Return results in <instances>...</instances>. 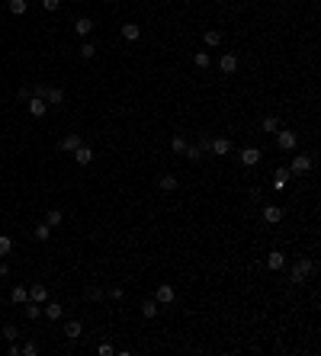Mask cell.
<instances>
[{"instance_id":"obj_19","label":"cell","mask_w":321,"mask_h":356,"mask_svg":"<svg viewBox=\"0 0 321 356\" xmlns=\"http://www.w3.org/2000/svg\"><path fill=\"white\" fill-rule=\"evenodd\" d=\"M61 315H64V305H58V302H45V318H48V321H58Z\"/></svg>"},{"instance_id":"obj_37","label":"cell","mask_w":321,"mask_h":356,"mask_svg":"<svg viewBox=\"0 0 321 356\" xmlns=\"http://www.w3.org/2000/svg\"><path fill=\"white\" fill-rule=\"evenodd\" d=\"M209 145H212V138H209V135H199L196 148H199V151H202V154H206V151H209Z\"/></svg>"},{"instance_id":"obj_42","label":"cell","mask_w":321,"mask_h":356,"mask_svg":"<svg viewBox=\"0 0 321 356\" xmlns=\"http://www.w3.org/2000/svg\"><path fill=\"white\" fill-rule=\"evenodd\" d=\"M97 353H100V356H113V347H109V343H100Z\"/></svg>"},{"instance_id":"obj_40","label":"cell","mask_w":321,"mask_h":356,"mask_svg":"<svg viewBox=\"0 0 321 356\" xmlns=\"http://www.w3.org/2000/svg\"><path fill=\"white\" fill-rule=\"evenodd\" d=\"M29 96H32L29 87H20V90H16V100H29Z\"/></svg>"},{"instance_id":"obj_8","label":"cell","mask_w":321,"mask_h":356,"mask_svg":"<svg viewBox=\"0 0 321 356\" xmlns=\"http://www.w3.org/2000/svg\"><path fill=\"white\" fill-rule=\"evenodd\" d=\"M174 299H177V292H174V286H158V295H154V302L158 305H174Z\"/></svg>"},{"instance_id":"obj_29","label":"cell","mask_w":321,"mask_h":356,"mask_svg":"<svg viewBox=\"0 0 321 356\" xmlns=\"http://www.w3.org/2000/svg\"><path fill=\"white\" fill-rule=\"evenodd\" d=\"M170 151H174V154H183L186 151V138L183 135H174V138H170Z\"/></svg>"},{"instance_id":"obj_36","label":"cell","mask_w":321,"mask_h":356,"mask_svg":"<svg viewBox=\"0 0 321 356\" xmlns=\"http://www.w3.org/2000/svg\"><path fill=\"white\" fill-rule=\"evenodd\" d=\"M20 353H23V356H36V353H39V347L29 340V343H23V347H20Z\"/></svg>"},{"instance_id":"obj_11","label":"cell","mask_w":321,"mask_h":356,"mask_svg":"<svg viewBox=\"0 0 321 356\" xmlns=\"http://www.w3.org/2000/svg\"><path fill=\"white\" fill-rule=\"evenodd\" d=\"M289 167H276L273 170V189H286V183H289Z\"/></svg>"},{"instance_id":"obj_3","label":"cell","mask_w":321,"mask_h":356,"mask_svg":"<svg viewBox=\"0 0 321 356\" xmlns=\"http://www.w3.org/2000/svg\"><path fill=\"white\" fill-rule=\"evenodd\" d=\"M296 145H299V135L292 129H280L276 132V148L280 151H296Z\"/></svg>"},{"instance_id":"obj_34","label":"cell","mask_w":321,"mask_h":356,"mask_svg":"<svg viewBox=\"0 0 321 356\" xmlns=\"http://www.w3.org/2000/svg\"><path fill=\"white\" fill-rule=\"evenodd\" d=\"M183 157L186 161H199V157H202V151H199L196 145H186V151H183Z\"/></svg>"},{"instance_id":"obj_6","label":"cell","mask_w":321,"mask_h":356,"mask_svg":"<svg viewBox=\"0 0 321 356\" xmlns=\"http://www.w3.org/2000/svg\"><path fill=\"white\" fill-rule=\"evenodd\" d=\"M219 71H222V74H235V71H238V55L222 52V58H219Z\"/></svg>"},{"instance_id":"obj_32","label":"cell","mask_w":321,"mask_h":356,"mask_svg":"<svg viewBox=\"0 0 321 356\" xmlns=\"http://www.w3.org/2000/svg\"><path fill=\"white\" fill-rule=\"evenodd\" d=\"M26 318H29V321H39V318H42V305L26 302Z\"/></svg>"},{"instance_id":"obj_30","label":"cell","mask_w":321,"mask_h":356,"mask_svg":"<svg viewBox=\"0 0 321 356\" xmlns=\"http://www.w3.org/2000/svg\"><path fill=\"white\" fill-rule=\"evenodd\" d=\"M206 45L209 48H219V45H222V32H219V29H209L206 32Z\"/></svg>"},{"instance_id":"obj_24","label":"cell","mask_w":321,"mask_h":356,"mask_svg":"<svg viewBox=\"0 0 321 356\" xmlns=\"http://www.w3.org/2000/svg\"><path fill=\"white\" fill-rule=\"evenodd\" d=\"M193 64H196L199 71H206L209 64H212V58H209V52H196V55H193Z\"/></svg>"},{"instance_id":"obj_13","label":"cell","mask_w":321,"mask_h":356,"mask_svg":"<svg viewBox=\"0 0 321 356\" xmlns=\"http://www.w3.org/2000/svg\"><path fill=\"white\" fill-rule=\"evenodd\" d=\"M209 151H212V154H219V157H225V154H231V141L228 138H212Z\"/></svg>"},{"instance_id":"obj_23","label":"cell","mask_w":321,"mask_h":356,"mask_svg":"<svg viewBox=\"0 0 321 356\" xmlns=\"http://www.w3.org/2000/svg\"><path fill=\"white\" fill-rule=\"evenodd\" d=\"M158 308H160V305H158V302H154V299H145V302H141V315H145V318H148V321H151V318H154V315H158Z\"/></svg>"},{"instance_id":"obj_21","label":"cell","mask_w":321,"mask_h":356,"mask_svg":"<svg viewBox=\"0 0 321 356\" xmlns=\"http://www.w3.org/2000/svg\"><path fill=\"white\" fill-rule=\"evenodd\" d=\"M138 36H141V29H138L135 23H125L122 26V39L125 42H138Z\"/></svg>"},{"instance_id":"obj_17","label":"cell","mask_w":321,"mask_h":356,"mask_svg":"<svg viewBox=\"0 0 321 356\" xmlns=\"http://www.w3.org/2000/svg\"><path fill=\"white\" fill-rule=\"evenodd\" d=\"M74 161H77V164H84V167H87V164L93 161V148H90V145H80V148L74 151Z\"/></svg>"},{"instance_id":"obj_31","label":"cell","mask_w":321,"mask_h":356,"mask_svg":"<svg viewBox=\"0 0 321 356\" xmlns=\"http://www.w3.org/2000/svg\"><path fill=\"white\" fill-rule=\"evenodd\" d=\"M84 299H87V302H100V299H103V289H100V286H87L84 289Z\"/></svg>"},{"instance_id":"obj_20","label":"cell","mask_w":321,"mask_h":356,"mask_svg":"<svg viewBox=\"0 0 321 356\" xmlns=\"http://www.w3.org/2000/svg\"><path fill=\"white\" fill-rule=\"evenodd\" d=\"M10 302H13V305H26V302H29V289L16 286L13 292H10Z\"/></svg>"},{"instance_id":"obj_27","label":"cell","mask_w":321,"mask_h":356,"mask_svg":"<svg viewBox=\"0 0 321 356\" xmlns=\"http://www.w3.org/2000/svg\"><path fill=\"white\" fill-rule=\"evenodd\" d=\"M13 254V238L10 234H0V257H10Z\"/></svg>"},{"instance_id":"obj_33","label":"cell","mask_w":321,"mask_h":356,"mask_svg":"<svg viewBox=\"0 0 321 356\" xmlns=\"http://www.w3.org/2000/svg\"><path fill=\"white\" fill-rule=\"evenodd\" d=\"M93 55H97V45H93V42H84V45H80V58H84V61H90Z\"/></svg>"},{"instance_id":"obj_15","label":"cell","mask_w":321,"mask_h":356,"mask_svg":"<svg viewBox=\"0 0 321 356\" xmlns=\"http://www.w3.org/2000/svg\"><path fill=\"white\" fill-rule=\"evenodd\" d=\"M80 334H84V324H80V321H74V318H71L68 324H64V337H68V340H77Z\"/></svg>"},{"instance_id":"obj_38","label":"cell","mask_w":321,"mask_h":356,"mask_svg":"<svg viewBox=\"0 0 321 356\" xmlns=\"http://www.w3.org/2000/svg\"><path fill=\"white\" fill-rule=\"evenodd\" d=\"M42 7H45V10H48V13H55V10L61 7V0H42Z\"/></svg>"},{"instance_id":"obj_16","label":"cell","mask_w":321,"mask_h":356,"mask_svg":"<svg viewBox=\"0 0 321 356\" xmlns=\"http://www.w3.org/2000/svg\"><path fill=\"white\" fill-rule=\"evenodd\" d=\"M263 222L280 225V222H283V209H280V206H267V209H263Z\"/></svg>"},{"instance_id":"obj_41","label":"cell","mask_w":321,"mask_h":356,"mask_svg":"<svg viewBox=\"0 0 321 356\" xmlns=\"http://www.w3.org/2000/svg\"><path fill=\"white\" fill-rule=\"evenodd\" d=\"M45 90H48L45 84H36V87H32V96H42V100H45Z\"/></svg>"},{"instance_id":"obj_4","label":"cell","mask_w":321,"mask_h":356,"mask_svg":"<svg viewBox=\"0 0 321 356\" xmlns=\"http://www.w3.org/2000/svg\"><path fill=\"white\" fill-rule=\"evenodd\" d=\"M80 145H84V138H80V135H77V132L64 135V138L58 141V148H61V151H68V154H74V151H77V148H80Z\"/></svg>"},{"instance_id":"obj_26","label":"cell","mask_w":321,"mask_h":356,"mask_svg":"<svg viewBox=\"0 0 321 356\" xmlns=\"http://www.w3.org/2000/svg\"><path fill=\"white\" fill-rule=\"evenodd\" d=\"M158 186H160V189H177V177H174V173H160Z\"/></svg>"},{"instance_id":"obj_28","label":"cell","mask_w":321,"mask_h":356,"mask_svg":"<svg viewBox=\"0 0 321 356\" xmlns=\"http://www.w3.org/2000/svg\"><path fill=\"white\" fill-rule=\"evenodd\" d=\"M7 7H10V13H13V16H23L26 10H29V3H26V0H10Z\"/></svg>"},{"instance_id":"obj_22","label":"cell","mask_w":321,"mask_h":356,"mask_svg":"<svg viewBox=\"0 0 321 356\" xmlns=\"http://www.w3.org/2000/svg\"><path fill=\"white\" fill-rule=\"evenodd\" d=\"M61 222H64L61 209H48V215H45V225H48V228H58Z\"/></svg>"},{"instance_id":"obj_7","label":"cell","mask_w":321,"mask_h":356,"mask_svg":"<svg viewBox=\"0 0 321 356\" xmlns=\"http://www.w3.org/2000/svg\"><path fill=\"white\" fill-rule=\"evenodd\" d=\"M283 266H286V254H283V250H270V254H267V270L280 273Z\"/></svg>"},{"instance_id":"obj_10","label":"cell","mask_w":321,"mask_h":356,"mask_svg":"<svg viewBox=\"0 0 321 356\" xmlns=\"http://www.w3.org/2000/svg\"><path fill=\"white\" fill-rule=\"evenodd\" d=\"M26 103H29V116H36V119H42V116H45L48 103L42 100V96H29V100H26Z\"/></svg>"},{"instance_id":"obj_2","label":"cell","mask_w":321,"mask_h":356,"mask_svg":"<svg viewBox=\"0 0 321 356\" xmlns=\"http://www.w3.org/2000/svg\"><path fill=\"white\" fill-rule=\"evenodd\" d=\"M312 167H315V157H312V154H292L289 173H292V177H305Z\"/></svg>"},{"instance_id":"obj_5","label":"cell","mask_w":321,"mask_h":356,"mask_svg":"<svg viewBox=\"0 0 321 356\" xmlns=\"http://www.w3.org/2000/svg\"><path fill=\"white\" fill-rule=\"evenodd\" d=\"M241 164L244 167H254V164H260V148H254V145H247V148H241Z\"/></svg>"},{"instance_id":"obj_12","label":"cell","mask_w":321,"mask_h":356,"mask_svg":"<svg viewBox=\"0 0 321 356\" xmlns=\"http://www.w3.org/2000/svg\"><path fill=\"white\" fill-rule=\"evenodd\" d=\"M29 302H36V305H45L48 302V289L42 286V282H36V286L29 289Z\"/></svg>"},{"instance_id":"obj_18","label":"cell","mask_w":321,"mask_h":356,"mask_svg":"<svg viewBox=\"0 0 321 356\" xmlns=\"http://www.w3.org/2000/svg\"><path fill=\"white\" fill-rule=\"evenodd\" d=\"M260 132L276 135V132H280V119H276V116H263V122H260Z\"/></svg>"},{"instance_id":"obj_35","label":"cell","mask_w":321,"mask_h":356,"mask_svg":"<svg viewBox=\"0 0 321 356\" xmlns=\"http://www.w3.org/2000/svg\"><path fill=\"white\" fill-rule=\"evenodd\" d=\"M3 337H7L10 343H13V340H20V331H16L13 324H7V327H3Z\"/></svg>"},{"instance_id":"obj_9","label":"cell","mask_w":321,"mask_h":356,"mask_svg":"<svg viewBox=\"0 0 321 356\" xmlns=\"http://www.w3.org/2000/svg\"><path fill=\"white\" fill-rule=\"evenodd\" d=\"M64 100H68V96H64L61 87H48L45 90V103L48 106H64Z\"/></svg>"},{"instance_id":"obj_25","label":"cell","mask_w":321,"mask_h":356,"mask_svg":"<svg viewBox=\"0 0 321 356\" xmlns=\"http://www.w3.org/2000/svg\"><path fill=\"white\" fill-rule=\"evenodd\" d=\"M32 238H36V241H48V238H52V228H48L45 222H39L36 231H32Z\"/></svg>"},{"instance_id":"obj_39","label":"cell","mask_w":321,"mask_h":356,"mask_svg":"<svg viewBox=\"0 0 321 356\" xmlns=\"http://www.w3.org/2000/svg\"><path fill=\"white\" fill-rule=\"evenodd\" d=\"M109 299H125V289L122 286H113V289H109Z\"/></svg>"},{"instance_id":"obj_1","label":"cell","mask_w":321,"mask_h":356,"mask_svg":"<svg viewBox=\"0 0 321 356\" xmlns=\"http://www.w3.org/2000/svg\"><path fill=\"white\" fill-rule=\"evenodd\" d=\"M315 270H318V263H315L312 257H299L296 263H292V270H289V282H292V286H302Z\"/></svg>"},{"instance_id":"obj_14","label":"cell","mask_w":321,"mask_h":356,"mask_svg":"<svg viewBox=\"0 0 321 356\" xmlns=\"http://www.w3.org/2000/svg\"><path fill=\"white\" fill-rule=\"evenodd\" d=\"M74 32H77V36H90V32H93V19H90V16H77V19H74Z\"/></svg>"},{"instance_id":"obj_43","label":"cell","mask_w":321,"mask_h":356,"mask_svg":"<svg viewBox=\"0 0 321 356\" xmlns=\"http://www.w3.org/2000/svg\"><path fill=\"white\" fill-rule=\"evenodd\" d=\"M7 276H10V266H7V263H0V279H7Z\"/></svg>"}]
</instances>
